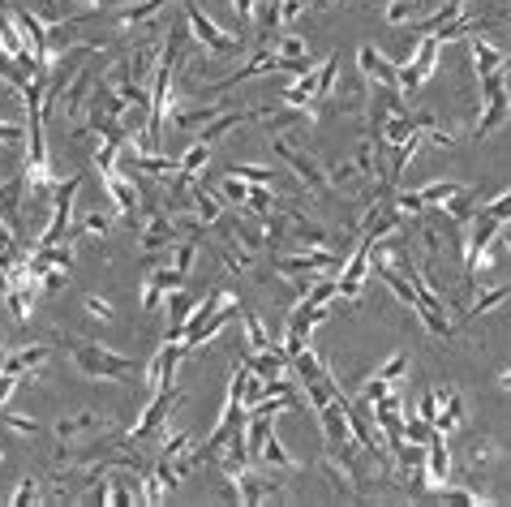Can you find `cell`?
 Wrapping results in <instances>:
<instances>
[{
    "label": "cell",
    "instance_id": "obj_1",
    "mask_svg": "<svg viewBox=\"0 0 511 507\" xmlns=\"http://www.w3.org/2000/svg\"><path fill=\"white\" fill-rule=\"evenodd\" d=\"M69 357H74V366L87 374V379H104V383H134L138 379V361L125 353H112L104 344H95V340H69L65 344Z\"/></svg>",
    "mask_w": 511,
    "mask_h": 507
},
{
    "label": "cell",
    "instance_id": "obj_2",
    "mask_svg": "<svg viewBox=\"0 0 511 507\" xmlns=\"http://www.w3.org/2000/svg\"><path fill=\"white\" fill-rule=\"evenodd\" d=\"M481 82V112H477V125H473V138H490L498 125L511 117V91H507V65L495 69V74L477 77Z\"/></svg>",
    "mask_w": 511,
    "mask_h": 507
},
{
    "label": "cell",
    "instance_id": "obj_3",
    "mask_svg": "<svg viewBox=\"0 0 511 507\" xmlns=\"http://www.w3.org/2000/svg\"><path fill=\"white\" fill-rule=\"evenodd\" d=\"M438 52H443V39L438 35H421L417 47H413V56L400 65V95L413 99V95L430 82V74L438 69Z\"/></svg>",
    "mask_w": 511,
    "mask_h": 507
},
{
    "label": "cell",
    "instance_id": "obj_4",
    "mask_svg": "<svg viewBox=\"0 0 511 507\" xmlns=\"http://www.w3.org/2000/svg\"><path fill=\"white\" fill-rule=\"evenodd\" d=\"M185 22H189V35L207 47L210 56H237L240 52V35H228L215 17H207L202 9H198L194 0H185Z\"/></svg>",
    "mask_w": 511,
    "mask_h": 507
},
{
    "label": "cell",
    "instance_id": "obj_5",
    "mask_svg": "<svg viewBox=\"0 0 511 507\" xmlns=\"http://www.w3.org/2000/svg\"><path fill=\"white\" fill-rule=\"evenodd\" d=\"M77 189H82V177H65L56 185V198H52V216H47L44 232L35 237V246H56L69 237V219H74V198Z\"/></svg>",
    "mask_w": 511,
    "mask_h": 507
},
{
    "label": "cell",
    "instance_id": "obj_6",
    "mask_svg": "<svg viewBox=\"0 0 511 507\" xmlns=\"http://www.w3.org/2000/svg\"><path fill=\"white\" fill-rule=\"evenodd\" d=\"M271 151L280 155V159H288V168H292V172L301 177V181L310 185V194H327V172L318 168V159H314V155L297 151V147H292V142H284L280 134L271 138Z\"/></svg>",
    "mask_w": 511,
    "mask_h": 507
},
{
    "label": "cell",
    "instance_id": "obj_7",
    "mask_svg": "<svg viewBox=\"0 0 511 507\" xmlns=\"http://www.w3.org/2000/svg\"><path fill=\"white\" fill-rule=\"evenodd\" d=\"M185 353H189V349H185L180 340H164V349L147 361V387L150 391L177 383V370H180V361H185Z\"/></svg>",
    "mask_w": 511,
    "mask_h": 507
},
{
    "label": "cell",
    "instance_id": "obj_8",
    "mask_svg": "<svg viewBox=\"0 0 511 507\" xmlns=\"http://www.w3.org/2000/svg\"><path fill=\"white\" fill-rule=\"evenodd\" d=\"M232 486H237V503H267V499H280V494H284L280 477L258 473L254 464H245V469L232 477Z\"/></svg>",
    "mask_w": 511,
    "mask_h": 507
},
{
    "label": "cell",
    "instance_id": "obj_9",
    "mask_svg": "<svg viewBox=\"0 0 511 507\" xmlns=\"http://www.w3.org/2000/svg\"><path fill=\"white\" fill-rule=\"evenodd\" d=\"M177 400H180L177 387H159V391H150V404L142 409V417L134 421V431H129V434H134V439H150V434H159Z\"/></svg>",
    "mask_w": 511,
    "mask_h": 507
},
{
    "label": "cell",
    "instance_id": "obj_10",
    "mask_svg": "<svg viewBox=\"0 0 511 507\" xmlns=\"http://www.w3.org/2000/svg\"><path fill=\"white\" fill-rule=\"evenodd\" d=\"M357 69L365 74V82H374V86H395L400 91V65L383 56L374 44H361L357 47Z\"/></svg>",
    "mask_w": 511,
    "mask_h": 507
},
{
    "label": "cell",
    "instance_id": "obj_11",
    "mask_svg": "<svg viewBox=\"0 0 511 507\" xmlns=\"http://www.w3.org/2000/svg\"><path fill=\"white\" fill-rule=\"evenodd\" d=\"M434 396H438V417H434V426L438 434H460L465 431V396L455 391V387H434Z\"/></svg>",
    "mask_w": 511,
    "mask_h": 507
},
{
    "label": "cell",
    "instance_id": "obj_12",
    "mask_svg": "<svg viewBox=\"0 0 511 507\" xmlns=\"http://www.w3.org/2000/svg\"><path fill=\"white\" fill-rule=\"evenodd\" d=\"M104 189H107V198H112V207H117L120 216H138V211H142V189H138L134 177H125L120 168L104 177Z\"/></svg>",
    "mask_w": 511,
    "mask_h": 507
},
{
    "label": "cell",
    "instance_id": "obj_13",
    "mask_svg": "<svg viewBox=\"0 0 511 507\" xmlns=\"http://www.w3.org/2000/svg\"><path fill=\"white\" fill-rule=\"evenodd\" d=\"M280 99H284V108H314L318 99H322V86H318V65L292 77L284 91H280Z\"/></svg>",
    "mask_w": 511,
    "mask_h": 507
},
{
    "label": "cell",
    "instance_id": "obj_14",
    "mask_svg": "<svg viewBox=\"0 0 511 507\" xmlns=\"http://www.w3.org/2000/svg\"><path fill=\"white\" fill-rule=\"evenodd\" d=\"M421 469H425V486H430V491H443L451 482V451H447V443H443V434L425 447V464H421Z\"/></svg>",
    "mask_w": 511,
    "mask_h": 507
},
{
    "label": "cell",
    "instance_id": "obj_15",
    "mask_svg": "<svg viewBox=\"0 0 511 507\" xmlns=\"http://www.w3.org/2000/svg\"><path fill=\"white\" fill-rule=\"evenodd\" d=\"M168 112H172V125L189 134V129H202V125H210L215 117H220V112H228V108H224V99H210V104H185V108H168Z\"/></svg>",
    "mask_w": 511,
    "mask_h": 507
},
{
    "label": "cell",
    "instance_id": "obj_16",
    "mask_svg": "<svg viewBox=\"0 0 511 507\" xmlns=\"http://www.w3.org/2000/svg\"><path fill=\"white\" fill-rule=\"evenodd\" d=\"M22 207H26V172L0 181V219L5 224H17L22 219Z\"/></svg>",
    "mask_w": 511,
    "mask_h": 507
},
{
    "label": "cell",
    "instance_id": "obj_17",
    "mask_svg": "<svg viewBox=\"0 0 511 507\" xmlns=\"http://www.w3.org/2000/svg\"><path fill=\"white\" fill-rule=\"evenodd\" d=\"M194 306H198V297H189L185 289L168 292V331H164V340H180V336H185V323H189Z\"/></svg>",
    "mask_w": 511,
    "mask_h": 507
},
{
    "label": "cell",
    "instance_id": "obj_18",
    "mask_svg": "<svg viewBox=\"0 0 511 507\" xmlns=\"http://www.w3.org/2000/svg\"><path fill=\"white\" fill-rule=\"evenodd\" d=\"M468 56H473V74H477V77L495 74V69H503V65H507V56H503V52H498L485 35H473V39H468Z\"/></svg>",
    "mask_w": 511,
    "mask_h": 507
},
{
    "label": "cell",
    "instance_id": "obj_19",
    "mask_svg": "<svg viewBox=\"0 0 511 507\" xmlns=\"http://www.w3.org/2000/svg\"><path fill=\"white\" fill-rule=\"evenodd\" d=\"M245 361H250V370H254V379H280V374H288L284 344H271V349H262V353H250Z\"/></svg>",
    "mask_w": 511,
    "mask_h": 507
},
{
    "label": "cell",
    "instance_id": "obj_20",
    "mask_svg": "<svg viewBox=\"0 0 511 507\" xmlns=\"http://www.w3.org/2000/svg\"><path fill=\"white\" fill-rule=\"evenodd\" d=\"M413 314L421 319V327L430 331V336H438V340H447L455 327H451V319H447V309L438 306V301H425V297H417V306H413Z\"/></svg>",
    "mask_w": 511,
    "mask_h": 507
},
{
    "label": "cell",
    "instance_id": "obj_21",
    "mask_svg": "<svg viewBox=\"0 0 511 507\" xmlns=\"http://www.w3.org/2000/svg\"><path fill=\"white\" fill-rule=\"evenodd\" d=\"M477 207H481V189H468V185H460V194L443 207L447 211V219H455L460 228H468L473 219H477Z\"/></svg>",
    "mask_w": 511,
    "mask_h": 507
},
{
    "label": "cell",
    "instance_id": "obj_22",
    "mask_svg": "<svg viewBox=\"0 0 511 507\" xmlns=\"http://www.w3.org/2000/svg\"><path fill=\"white\" fill-rule=\"evenodd\" d=\"M288 374H292L297 383H318V379H327V366H322L310 349H301V353L288 357Z\"/></svg>",
    "mask_w": 511,
    "mask_h": 507
},
{
    "label": "cell",
    "instance_id": "obj_23",
    "mask_svg": "<svg viewBox=\"0 0 511 507\" xmlns=\"http://www.w3.org/2000/svg\"><path fill=\"white\" fill-rule=\"evenodd\" d=\"M237 319H240L237 297H228L224 306H220V309H215V314H210V319H207V323H202V331H198V340H194V349H198V344H202V340H215V336H220V331H224L228 323H237Z\"/></svg>",
    "mask_w": 511,
    "mask_h": 507
},
{
    "label": "cell",
    "instance_id": "obj_24",
    "mask_svg": "<svg viewBox=\"0 0 511 507\" xmlns=\"http://www.w3.org/2000/svg\"><path fill=\"white\" fill-rule=\"evenodd\" d=\"M365 74L357 69V77H348V82H340V91H335V108L340 112H361L365 108Z\"/></svg>",
    "mask_w": 511,
    "mask_h": 507
},
{
    "label": "cell",
    "instance_id": "obj_25",
    "mask_svg": "<svg viewBox=\"0 0 511 507\" xmlns=\"http://www.w3.org/2000/svg\"><path fill=\"white\" fill-rule=\"evenodd\" d=\"M52 357V349L47 344H30V349H17V353H9V361H5V370H14V374H22L26 379L30 370H39Z\"/></svg>",
    "mask_w": 511,
    "mask_h": 507
},
{
    "label": "cell",
    "instance_id": "obj_26",
    "mask_svg": "<svg viewBox=\"0 0 511 507\" xmlns=\"http://www.w3.org/2000/svg\"><path fill=\"white\" fill-rule=\"evenodd\" d=\"M258 461L267 464V469H280V473H292V469H297V461L288 456V447L280 443V434L275 431L267 434V443H262V451H258Z\"/></svg>",
    "mask_w": 511,
    "mask_h": 507
},
{
    "label": "cell",
    "instance_id": "obj_27",
    "mask_svg": "<svg viewBox=\"0 0 511 507\" xmlns=\"http://www.w3.org/2000/svg\"><path fill=\"white\" fill-rule=\"evenodd\" d=\"M104 421H99V413H74V417H60L56 421V434H60V443H69V439H77V434H87V431H99Z\"/></svg>",
    "mask_w": 511,
    "mask_h": 507
},
{
    "label": "cell",
    "instance_id": "obj_28",
    "mask_svg": "<svg viewBox=\"0 0 511 507\" xmlns=\"http://www.w3.org/2000/svg\"><path fill=\"white\" fill-rule=\"evenodd\" d=\"M511 297V284H495V289H485V292H477V301L465 309V323H473L477 314H490V309H498L503 301Z\"/></svg>",
    "mask_w": 511,
    "mask_h": 507
},
{
    "label": "cell",
    "instance_id": "obj_29",
    "mask_svg": "<svg viewBox=\"0 0 511 507\" xmlns=\"http://www.w3.org/2000/svg\"><path fill=\"white\" fill-rule=\"evenodd\" d=\"M250 189H254V185H250V181H240L237 172H228L224 181L215 185V194L224 198V207H250Z\"/></svg>",
    "mask_w": 511,
    "mask_h": 507
},
{
    "label": "cell",
    "instance_id": "obj_30",
    "mask_svg": "<svg viewBox=\"0 0 511 507\" xmlns=\"http://www.w3.org/2000/svg\"><path fill=\"white\" fill-rule=\"evenodd\" d=\"M194 216L202 219L207 228H210V224H220V216H224V198L198 185V189H194Z\"/></svg>",
    "mask_w": 511,
    "mask_h": 507
},
{
    "label": "cell",
    "instance_id": "obj_31",
    "mask_svg": "<svg viewBox=\"0 0 511 507\" xmlns=\"http://www.w3.org/2000/svg\"><path fill=\"white\" fill-rule=\"evenodd\" d=\"M404 439L408 443H417V447H430L438 439V426L434 421H425L421 413H408L404 417ZM443 439H447V434H443Z\"/></svg>",
    "mask_w": 511,
    "mask_h": 507
},
{
    "label": "cell",
    "instance_id": "obj_32",
    "mask_svg": "<svg viewBox=\"0 0 511 507\" xmlns=\"http://www.w3.org/2000/svg\"><path fill=\"white\" fill-rule=\"evenodd\" d=\"M159 9H168V0H134L129 9H120V14H117V26H138V22L155 17Z\"/></svg>",
    "mask_w": 511,
    "mask_h": 507
},
{
    "label": "cell",
    "instance_id": "obj_33",
    "mask_svg": "<svg viewBox=\"0 0 511 507\" xmlns=\"http://www.w3.org/2000/svg\"><path fill=\"white\" fill-rule=\"evenodd\" d=\"M417 194H421V202H425V211H430V207H447V202L460 194V181H430V185H421Z\"/></svg>",
    "mask_w": 511,
    "mask_h": 507
},
{
    "label": "cell",
    "instance_id": "obj_34",
    "mask_svg": "<svg viewBox=\"0 0 511 507\" xmlns=\"http://www.w3.org/2000/svg\"><path fill=\"white\" fill-rule=\"evenodd\" d=\"M240 323H245V344H250V353L271 349V331H267V323H262L258 314H240Z\"/></svg>",
    "mask_w": 511,
    "mask_h": 507
},
{
    "label": "cell",
    "instance_id": "obj_35",
    "mask_svg": "<svg viewBox=\"0 0 511 507\" xmlns=\"http://www.w3.org/2000/svg\"><path fill=\"white\" fill-rule=\"evenodd\" d=\"M417 0H387V9H383V22L387 26H408V22H417Z\"/></svg>",
    "mask_w": 511,
    "mask_h": 507
},
{
    "label": "cell",
    "instance_id": "obj_36",
    "mask_svg": "<svg viewBox=\"0 0 511 507\" xmlns=\"http://www.w3.org/2000/svg\"><path fill=\"white\" fill-rule=\"evenodd\" d=\"M207 164H210V147H207V142H194L189 151L180 155V172H194V177H202V172H207Z\"/></svg>",
    "mask_w": 511,
    "mask_h": 507
},
{
    "label": "cell",
    "instance_id": "obj_37",
    "mask_svg": "<svg viewBox=\"0 0 511 507\" xmlns=\"http://www.w3.org/2000/svg\"><path fill=\"white\" fill-rule=\"evenodd\" d=\"M391 202H395V207H400L408 219H413V216H425V202H421L417 189H400V185H395V189H391Z\"/></svg>",
    "mask_w": 511,
    "mask_h": 507
},
{
    "label": "cell",
    "instance_id": "obj_38",
    "mask_svg": "<svg viewBox=\"0 0 511 507\" xmlns=\"http://www.w3.org/2000/svg\"><path fill=\"white\" fill-rule=\"evenodd\" d=\"M189 447H194V434H189V431H172V434L164 439V451H159V461L172 464L180 451H189Z\"/></svg>",
    "mask_w": 511,
    "mask_h": 507
},
{
    "label": "cell",
    "instance_id": "obj_39",
    "mask_svg": "<svg viewBox=\"0 0 511 507\" xmlns=\"http://www.w3.org/2000/svg\"><path fill=\"white\" fill-rule=\"evenodd\" d=\"M0 82H9L14 91H22V86L30 82V77L22 74V65H17L14 56H9V52H0Z\"/></svg>",
    "mask_w": 511,
    "mask_h": 507
},
{
    "label": "cell",
    "instance_id": "obj_40",
    "mask_svg": "<svg viewBox=\"0 0 511 507\" xmlns=\"http://www.w3.org/2000/svg\"><path fill=\"white\" fill-rule=\"evenodd\" d=\"M232 172H237L240 181H250V185H271L275 181V172H271L267 164H232Z\"/></svg>",
    "mask_w": 511,
    "mask_h": 507
},
{
    "label": "cell",
    "instance_id": "obj_41",
    "mask_svg": "<svg viewBox=\"0 0 511 507\" xmlns=\"http://www.w3.org/2000/svg\"><path fill=\"white\" fill-rule=\"evenodd\" d=\"M194 259H198V241H194V237H185V241H177V249H172V267L189 276V267H194Z\"/></svg>",
    "mask_w": 511,
    "mask_h": 507
},
{
    "label": "cell",
    "instance_id": "obj_42",
    "mask_svg": "<svg viewBox=\"0 0 511 507\" xmlns=\"http://www.w3.org/2000/svg\"><path fill=\"white\" fill-rule=\"evenodd\" d=\"M408 366H413V361H408V353H391L387 361H383V370H378V379H387V383H400V379L408 374Z\"/></svg>",
    "mask_w": 511,
    "mask_h": 507
},
{
    "label": "cell",
    "instance_id": "obj_43",
    "mask_svg": "<svg viewBox=\"0 0 511 507\" xmlns=\"http://www.w3.org/2000/svg\"><path fill=\"white\" fill-rule=\"evenodd\" d=\"M65 284H69V267H47L44 276H39V289H44V297H56Z\"/></svg>",
    "mask_w": 511,
    "mask_h": 507
},
{
    "label": "cell",
    "instance_id": "obj_44",
    "mask_svg": "<svg viewBox=\"0 0 511 507\" xmlns=\"http://www.w3.org/2000/svg\"><path fill=\"white\" fill-rule=\"evenodd\" d=\"M0 426H5V431H17V434H39V421H35V417L5 413V409H0Z\"/></svg>",
    "mask_w": 511,
    "mask_h": 507
},
{
    "label": "cell",
    "instance_id": "obj_45",
    "mask_svg": "<svg viewBox=\"0 0 511 507\" xmlns=\"http://www.w3.org/2000/svg\"><path fill=\"white\" fill-rule=\"evenodd\" d=\"M335 74H340V56H327V61L318 65V86H322V99L335 95Z\"/></svg>",
    "mask_w": 511,
    "mask_h": 507
},
{
    "label": "cell",
    "instance_id": "obj_46",
    "mask_svg": "<svg viewBox=\"0 0 511 507\" xmlns=\"http://www.w3.org/2000/svg\"><path fill=\"white\" fill-rule=\"evenodd\" d=\"M150 276L159 279V289H164V292L185 289V271H177V267H150Z\"/></svg>",
    "mask_w": 511,
    "mask_h": 507
},
{
    "label": "cell",
    "instance_id": "obj_47",
    "mask_svg": "<svg viewBox=\"0 0 511 507\" xmlns=\"http://www.w3.org/2000/svg\"><path fill=\"white\" fill-rule=\"evenodd\" d=\"M82 232H87V237H107V232H112V216L90 211V216H82Z\"/></svg>",
    "mask_w": 511,
    "mask_h": 507
},
{
    "label": "cell",
    "instance_id": "obj_48",
    "mask_svg": "<svg viewBox=\"0 0 511 507\" xmlns=\"http://www.w3.org/2000/svg\"><path fill=\"white\" fill-rule=\"evenodd\" d=\"M250 211H258V216H267V211H275V198H271V185H254V189H250Z\"/></svg>",
    "mask_w": 511,
    "mask_h": 507
},
{
    "label": "cell",
    "instance_id": "obj_49",
    "mask_svg": "<svg viewBox=\"0 0 511 507\" xmlns=\"http://www.w3.org/2000/svg\"><path fill=\"white\" fill-rule=\"evenodd\" d=\"M164 297H168V292L159 289V279L147 276V284H142V309H159V306H164Z\"/></svg>",
    "mask_w": 511,
    "mask_h": 507
},
{
    "label": "cell",
    "instance_id": "obj_50",
    "mask_svg": "<svg viewBox=\"0 0 511 507\" xmlns=\"http://www.w3.org/2000/svg\"><path fill=\"white\" fill-rule=\"evenodd\" d=\"M387 391H391V383L374 374V379H365V387H361V404H378V400L387 396Z\"/></svg>",
    "mask_w": 511,
    "mask_h": 507
},
{
    "label": "cell",
    "instance_id": "obj_51",
    "mask_svg": "<svg viewBox=\"0 0 511 507\" xmlns=\"http://www.w3.org/2000/svg\"><path fill=\"white\" fill-rule=\"evenodd\" d=\"M331 181H335V185H348V181L370 185V181H365V177H361V168H357V164H353V159H344V164H335V168H331Z\"/></svg>",
    "mask_w": 511,
    "mask_h": 507
},
{
    "label": "cell",
    "instance_id": "obj_52",
    "mask_svg": "<svg viewBox=\"0 0 511 507\" xmlns=\"http://www.w3.org/2000/svg\"><path fill=\"white\" fill-rule=\"evenodd\" d=\"M35 499H39V482H35V477H22V482H17V491H14V499H9V503L26 507V503H35Z\"/></svg>",
    "mask_w": 511,
    "mask_h": 507
},
{
    "label": "cell",
    "instance_id": "obj_53",
    "mask_svg": "<svg viewBox=\"0 0 511 507\" xmlns=\"http://www.w3.org/2000/svg\"><path fill=\"white\" fill-rule=\"evenodd\" d=\"M87 314L90 319H99V323H112V314H117V309L107 306L104 297H87Z\"/></svg>",
    "mask_w": 511,
    "mask_h": 507
},
{
    "label": "cell",
    "instance_id": "obj_54",
    "mask_svg": "<svg viewBox=\"0 0 511 507\" xmlns=\"http://www.w3.org/2000/svg\"><path fill=\"white\" fill-rule=\"evenodd\" d=\"M490 461H495V443H477V447H468V464H473V469H485Z\"/></svg>",
    "mask_w": 511,
    "mask_h": 507
},
{
    "label": "cell",
    "instance_id": "obj_55",
    "mask_svg": "<svg viewBox=\"0 0 511 507\" xmlns=\"http://www.w3.org/2000/svg\"><path fill=\"white\" fill-rule=\"evenodd\" d=\"M17 387H22V374H14V370H5V374H0V409L9 404V396H14Z\"/></svg>",
    "mask_w": 511,
    "mask_h": 507
},
{
    "label": "cell",
    "instance_id": "obj_56",
    "mask_svg": "<svg viewBox=\"0 0 511 507\" xmlns=\"http://www.w3.org/2000/svg\"><path fill=\"white\" fill-rule=\"evenodd\" d=\"M0 142H5V147L26 142V129H22V125H14V121H0Z\"/></svg>",
    "mask_w": 511,
    "mask_h": 507
},
{
    "label": "cell",
    "instance_id": "obj_57",
    "mask_svg": "<svg viewBox=\"0 0 511 507\" xmlns=\"http://www.w3.org/2000/svg\"><path fill=\"white\" fill-rule=\"evenodd\" d=\"M417 413L425 417V421H434V417H438V396H434V391H425V396H421V404H417Z\"/></svg>",
    "mask_w": 511,
    "mask_h": 507
},
{
    "label": "cell",
    "instance_id": "obj_58",
    "mask_svg": "<svg viewBox=\"0 0 511 507\" xmlns=\"http://www.w3.org/2000/svg\"><path fill=\"white\" fill-rule=\"evenodd\" d=\"M485 211H490V216H495V219H507V216H511V189H507V194H503V198H495V202H490Z\"/></svg>",
    "mask_w": 511,
    "mask_h": 507
},
{
    "label": "cell",
    "instance_id": "obj_59",
    "mask_svg": "<svg viewBox=\"0 0 511 507\" xmlns=\"http://www.w3.org/2000/svg\"><path fill=\"white\" fill-rule=\"evenodd\" d=\"M498 387H503V391H511V366L498 370Z\"/></svg>",
    "mask_w": 511,
    "mask_h": 507
},
{
    "label": "cell",
    "instance_id": "obj_60",
    "mask_svg": "<svg viewBox=\"0 0 511 507\" xmlns=\"http://www.w3.org/2000/svg\"><path fill=\"white\" fill-rule=\"evenodd\" d=\"M5 361H9V349L0 344V374H5Z\"/></svg>",
    "mask_w": 511,
    "mask_h": 507
},
{
    "label": "cell",
    "instance_id": "obj_61",
    "mask_svg": "<svg viewBox=\"0 0 511 507\" xmlns=\"http://www.w3.org/2000/svg\"><path fill=\"white\" fill-rule=\"evenodd\" d=\"M503 246H507V254H511V224L503 228Z\"/></svg>",
    "mask_w": 511,
    "mask_h": 507
},
{
    "label": "cell",
    "instance_id": "obj_62",
    "mask_svg": "<svg viewBox=\"0 0 511 507\" xmlns=\"http://www.w3.org/2000/svg\"><path fill=\"white\" fill-rule=\"evenodd\" d=\"M305 5H310V9H318V5H331V0H305Z\"/></svg>",
    "mask_w": 511,
    "mask_h": 507
},
{
    "label": "cell",
    "instance_id": "obj_63",
    "mask_svg": "<svg viewBox=\"0 0 511 507\" xmlns=\"http://www.w3.org/2000/svg\"><path fill=\"white\" fill-rule=\"evenodd\" d=\"M507 219H511V216H507Z\"/></svg>",
    "mask_w": 511,
    "mask_h": 507
}]
</instances>
